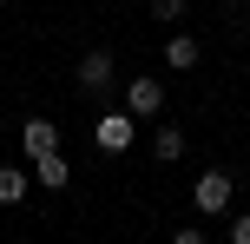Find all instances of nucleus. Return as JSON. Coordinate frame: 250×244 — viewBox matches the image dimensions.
Masks as SVG:
<instances>
[{
    "label": "nucleus",
    "mask_w": 250,
    "mask_h": 244,
    "mask_svg": "<svg viewBox=\"0 0 250 244\" xmlns=\"http://www.w3.org/2000/svg\"><path fill=\"white\" fill-rule=\"evenodd\" d=\"M132 139H138L132 112H99L92 119V145H99V152H132Z\"/></svg>",
    "instance_id": "nucleus-1"
},
{
    "label": "nucleus",
    "mask_w": 250,
    "mask_h": 244,
    "mask_svg": "<svg viewBox=\"0 0 250 244\" xmlns=\"http://www.w3.org/2000/svg\"><path fill=\"white\" fill-rule=\"evenodd\" d=\"M230 192H237L230 172H204V178H198V218H224V211H230Z\"/></svg>",
    "instance_id": "nucleus-2"
},
{
    "label": "nucleus",
    "mask_w": 250,
    "mask_h": 244,
    "mask_svg": "<svg viewBox=\"0 0 250 244\" xmlns=\"http://www.w3.org/2000/svg\"><path fill=\"white\" fill-rule=\"evenodd\" d=\"M125 112L132 119H158L165 112V86L158 79H132V86H125Z\"/></svg>",
    "instance_id": "nucleus-3"
},
{
    "label": "nucleus",
    "mask_w": 250,
    "mask_h": 244,
    "mask_svg": "<svg viewBox=\"0 0 250 244\" xmlns=\"http://www.w3.org/2000/svg\"><path fill=\"white\" fill-rule=\"evenodd\" d=\"M20 152H26V158L60 152V126H53V119H26V126H20Z\"/></svg>",
    "instance_id": "nucleus-4"
},
{
    "label": "nucleus",
    "mask_w": 250,
    "mask_h": 244,
    "mask_svg": "<svg viewBox=\"0 0 250 244\" xmlns=\"http://www.w3.org/2000/svg\"><path fill=\"white\" fill-rule=\"evenodd\" d=\"M79 86H86V92H105V86H112V53H105V46H92L86 60H79Z\"/></svg>",
    "instance_id": "nucleus-5"
},
{
    "label": "nucleus",
    "mask_w": 250,
    "mask_h": 244,
    "mask_svg": "<svg viewBox=\"0 0 250 244\" xmlns=\"http://www.w3.org/2000/svg\"><path fill=\"white\" fill-rule=\"evenodd\" d=\"M33 178L46 185V192H60V185H73V165H66L60 152H40V158H33Z\"/></svg>",
    "instance_id": "nucleus-6"
},
{
    "label": "nucleus",
    "mask_w": 250,
    "mask_h": 244,
    "mask_svg": "<svg viewBox=\"0 0 250 244\" xmlns=\"http://www.w3.org/2000/svg\"><path fill=\"white\" fill-rule=\"evenodd\" d=\"M165 66H171V73H191V66H198V40L171 33V40H165Z\"/></svg>",
    "instance_id": "nucleus-7"
},
{
    "label": "nucleus",
    "mask_w": 250,
    "mask_h": 244,
    "mask_svg": "<svg viewBox=\"0 0 250 244\" xmlns=\"http://www.w3.org/2000/svg\"><path fill=\"white\" fill-rule=\"evenodd\" d=\"M26 185H33V178H26L20 165H0V205H20V198H26Z\"/></svg>",
    "instance_id": "nucleus-8"
},
{
    "label": "nucleus",
    "mask_w": 250,
    "mask_h": 244,
    "mask_svg": "<svg viewBox=\"0 0 250 244\" xmlns=\"http://www.w3.org/2000/svg\"><path fill=\"white\" fill-rule=\"evenodd\" d=\"M151 152H158L165 165H178V158H185V132H178V126H158V139H151Z\"/></svg>",
    "instance_id": "nucleus-9"
},
{
    "label": "nucleus",
    "mask_w": 250,
    "mask_h": 244,
    "mask_svg": "<svg viewBox=\"0 0 250 244\" xmlns=\"http://www.w3.org/2000/svg\"><path fill=\"white\" fill-rule=\"evenodd\" d=\"M185 13V0H151V20H178Z\"/></svg>",
    "instance_id": "nucleus-10"
},
{
    "label": "nucleus",
    "mask_w": 250,
    "mask_h": 244,
    "mask_svg": "<svg viewBox=\"0 0 250 244\" xmlns=\"http://www.w3.org/2000/svg\"><path fill=\"white\" fill-rule=\"evenodd\" d=\"M230 244H250V211H237V218H230Z\"/></svg>",
    "instance_id": "nucleus-11"
},
{
    "label": "nucleus",
    "mask_w": 250,
    "mask_h": 244,
    "mask_svg": "<svg viewBox=\"0 0 250 244\" xmlns=\"http://www.w3.org/2000/svg\"><path fill=\"white\" fill-rule=\"evenodd\" d=\"M171 244H211V238H204L198 224H191V231H171Z\"/></svg>",
    "instance_id": "nucleus-12"
},
{
    "label": "nucleus",
    "mask_w": 250,
    "mask_h": 244,
    "mask_svg": "<svg viewBox=\"0 0 250 244\" xmlns=\"http://www.w3.org/2000/svg\"><path fill=\"white\" fill-rule=\"evenodd\" d=\"M230 7H237V0H230Z\"/></svg>",
    "instance_id": "nucleus-13"
}]
</instances>
